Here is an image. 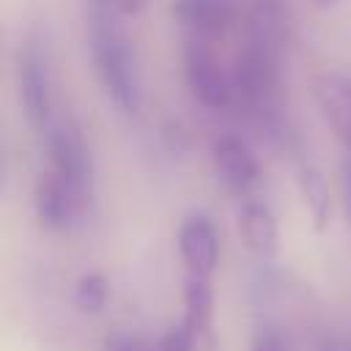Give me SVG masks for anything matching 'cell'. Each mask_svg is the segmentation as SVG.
<instances>
[{
    "label": "cell",
    "mask_w": 351,
    "mask_h": 351,
    "mask_svg": "<svg viewBox=\"0 0 351 351\" xmlns=\"http://www.w3.org/2000/svg\"><path fill=\"white\" fill-rule=\"evenodd\" d=\"M90 58H93L96 77L104 85L107 96L123 112H137L140 110V77H137L134 52L126 36L104 16H96L90 27Z\"/></svg>",
    "instance_id": "6da1fadb"
},
{
    "label": "cell",
    "mask_w": 351,
    "mask_h": 351,
    "mask_svg": "<svg viewBox=\"0 0 351 351\" xmlns=\"http://www.w3.org/2000/svg\"><path fill=\"white\" fill-rule=\"evenodd\" d=\"M47 154L49 167L71 186L80 211L85 214L93 200V167L82 132L71 118H58L47 126Z\"/></svg>",
    "instance_id": "7a4b0ae2"
},
{
    "label": "cell",
    "mask_w": 351,
    "mask_h": 351,
    "mask_svg": "<svg viewBox=\"0 0 351 351\" xmlns=\"http://www.w3.org/2000/svg\"><path fill=\"white\" fill-rule=\"evenodd\" d=\"M184 80L192 96L208 110H222L233 101V80L225 74L203 38L189 41L184 49Z\"/></svg>",
    "instance_id": "3957f363"
},
{
    "label": "cell",
    "mask_w": 351,
    "mask_h": 351,
    "mask_svg": "<svg viewBox=\"0 0 351 351\" xmlns=\"http://www.w3.org/2000/svg\"><path fill=\"white\" fill-rule=\"evenodd\" d=\"M233 93L244 104H263L274 93L277 82V66H274V49L261 41H247V47L236 55L233 63Z\"/></svg>",
    "instance_id": "277c9868"
},
{
    "label": "cell",
    "mask_w": 351,
    "mask_h": 351,
    "mask_svg": "<svg viewBox=\"0 0 351 351\" xmlns=\"http://www.w3.org/2000/svg\"><path fill=\"white\" fill-rule=\"evenodd\" d=\"M19 99L25 107V115L33 129H44L52 123V88H49V71L47 60L36 47H25L19 55Z\"/></svg>",
    "instance_id": "5b68a950"
},
{
    "label": "cell",
    "mask_w": 351,
    "mask_h": 351,
    "mask_svg": "<svg viewBox=\"0 0 351 351\" xmlns=\"http://www.w3.org/2000/svg\"><path fill=\"white\" fill-rule=\"evenodd\" d=\"M211 162H214L217 178L236 195L250 192L261 176L252 148L236 134H219L211 143Z\"/></svg>",
    "instance_id": "8992f818"
},
{
    "label": "cell",
    "mask_w": 351,
    "mask_h": 351,
    "mask_svg": "<svg viewBox=\"0 0 351 351\" xmlns=\"http://www.w3.org/2000/svg\"><path fill=\"white\" fill-rule=\"evenodd\" d=\"M178 255L186 274L211 277L219 261V236L206 214H189L178 228Z\"/></svg>",
    "instance_id": "52a82bcc"
},
{
    "label": "cell",
    "mask_w": 351,
    "mask_h": 351,
    "mask_svg": "<svg viewBox=\"0 0 351 351\" xmlns=\"http://www.w3.org/2000/svg\"><path fill=\"white\" fill-rule=\"evenodd\" d=\"M33 206H36L38 222L47 230H66L74 219L82 217L80 203H77L71 186L52 167L38 176L36 192H33Z\"/></svg>",
    "instance_id": "ba28073f"
},
{
    "label": "cell",
    "mask_w": 351,
    "mask_h": 351,
    "mask_svg": "<svg viewBox=\"0 0 351 351\" xmlns=\"http://www.w3.org/2000/svg\"><path fill=\"white\" fill-rule=\"evenodd\" d=\"M313 99L332 134L351 151V82L337 74H318L313 80Z\"/></svg>",
    "instance_id": "9c48e42d"
},
{
    "label": "cell",
    "mask_w": 351,
    "mask_h": 351,
    "mask_svg": "<svg viewBox=\"0 0 351 351\" xmlns=\"http://www.w3.org/2000/svg\"><path fill=\"white\" fill-rule=\"evenodd\" d=\"M173 16L195 38H214L233 22V0H173Z\"/></svg>",
    "instance_id": "30bf717a"
},
{
    "label": "cell",
    "mask_w": 351,
    "mask_h": 351,
    "mask_svg": "<svg viewBox=\"0 0 351 351\" xmlns=\"http://www.w3.org/2000/svg\"><path fill=\"white\" fill-rule=\"evenodd\" d=\"M181 296H184L181 326L189 332L195 346L208 343L211 340V329H214V288H211V277L186 274Z\"/></svg>",
    "instance_id": "8fae6325"
},
{
    "label": "cell",
    "mask_w": 351,
    "mask_h": 351,
    "mask_svg": "<svg viewBox=\"0 0 351 351\" xmlns=\"http://www.w3.org/2000/svg\"><path fill=\"white\" fill-rule=\"evenodd\" d=\"M236 228L239 236L244 241V247L261 258H271L280 247V228H277V217L271 214V208L261 200H247L239 208L236 217Z\"/></svg>",
    "instance_id": "7c38bea8"
},
{
    "label": "cell",
    "mask_w": 351,
    "mask_h": 351,
    "mask_svg": "<svg viewBox=\"0 0 351 351\" xmlns=\"http://www.w3.org/2000/svg\"><path fill=\"white\" fill-rule=\"evenodd\" d=\"M296 184H299L302 203H304V208L313 219V228L324 230L329 225V217H332V197H329V186H326L324 173L313 165H302L299 176H296Z\"/></svg>",
    "instance_id": "4fadbf2b"
},
{
    "label": "cell",
    "mask_w": 351,
    "mask_h": 351,
    "mask_svg": "<svg viewBox=\"0 0 351 351\" xmlns=\"http://www.w3.org/2000/svg\"><path fill=\"white\" fill-rule=\"evenodd\" d=\"M74 304L85 315L99 313L107 304V280L101 274H96V271L82 274L77 280V288H74Z\"/></svg>",
    "instance_id": "5bb4252c"
},
{
    "label": "cell",
    "mask_w": 351,
    "mask_h": 351,
    "mask_svg": "<svg viewBox=\"0 0 351 351\" xmlns=\"http://www.w3.org/2000/svg\"><path fill=\"white\" fill-rule=\"evenodd\" d=\"M195 348H197L195 340L189 337V332H186L181 324L170 326V329L162 335V340H159V351H195Z\"/></svg>",
    "instance_id": "9a60e30c"
},
{
    "label": "cell",
    "mask_w": 351,
    "mask_h": 351,
    "mask_svg": "<svg viewBox=\"0 0 351 351\" xmlns=\"http://www.w3.org/2000/svg\"><path fill=\"white\" fill-rule=\"evenodd\" d=\"M250 351H288V348H285V343L280 340V335H277V332L263 329V332H258V335H255V340H252Z\"/></svg>",
    "instance_id": "2e32d148"
},
{
    "label": "cell",
    "mask_w": 351,
    "mask_h": 351,
    "mask_svg": "<svg viewBox=\"0 0 351 351\" xmlns=\"http://www.w3.org/2000/svg\"><path fill=\"white\" fill-rule=\"evenodd\" d=\"M107 351H145V348L129 335H112L107 337Z\"/></svg>",
    "instance_id": "e0dca14e"
},
{
    "label": "cell",
    "mask_w": 351,
    "mask_h": 351,
    "mask_svg": "<svg viewBox=\"0 0 351 351\" xmlns=\"http://www.w3.org/2000/svg\"><path fill=\"white\" fill-rule=\"evenodd\" d=\"M104 3L118 14H137L143 5V0H104Z\"/></svg>",
    "instance_id": "ac0fdd59"
},
{
    "label": "cell",
    "mask_w": 351,
    "mask_h": 351,
    "mask_svg": "<svg viewBox=\"0 0 351 351\" xmlns=\"http://www.w3.org/2000/svg\"><path fill=\"white\" fill-rule=\"evenodd\" d=\"M346 203H348V214H351V151H348V162H346Z\"/></svg>",
    "instance_id": "d6986e66"
}]
</instances>
